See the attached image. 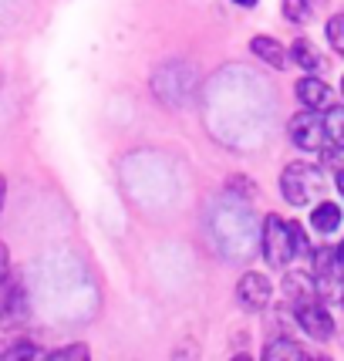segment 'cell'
<instances>
[{
    "mask_svg": "<svg viewBox=\"0 0 344 361\" xmlns=\"http://www.w3.org/2000/svg\"><path fill=\"white\" fill-rule=\"evenodd\" d=\"M260 250H264L270 267H287L294 257L307 250V240H304L297 223H287L283 216L270 213L260 226Z\"/></svg>",
    "mask_w": 344,
    "mask_h": 361,
    "instance_id": "cell-1",
    "label": "cell"
},
{
    "mask_svg": "<svg viewBox=\"0 0 344 361\" xmlns=\"http://www.w3.org/2000/svg\"><path fill=\"white\" fill-rule=\"evenodd\" d=\"M281 192L287 203L307 206L311 200H317L324 192V173L311 166V162H290L281 176Z\"/></svg>",
    "mask_w": 344,
    "mask_h": 361,
    "instance_id": "cell-2",
    "label": "cell"
},
{
    "mask_svg": "<svg viewBox=\"0 0 344 361\" xmlns=\"http://www.w3.org/2000/svg\"><path fill=\"white\" fill-rule=\"evenodd\" d=\"M311 277L317 283V298L341 300L344 287V260L334 247H317L311 253Z\"/></svg>",
    "mask_w": 344,
    "mask_h": 361,
    "instance_id": "cell-3",
    "label": "cell"
},
{
    "mask_svg": "<svg viewBox=\"0 0 344 361\" xmlns=\"http://www.w3.org/2000/svg\"><path fill=\"white\" fill-rule=\"evenodd\" d=\"M31 317V307H27V290L17 277H7L4 287H0V328L14 331L20 328L24 321Z\"/></svg>",
    "mask_w": 344,
    "mask_h": 361,
    "instance_id": "cell-4",
    "label": "cell"
},
{
    "mask_svg": "<svg viewBox=\"0 0 344 361\" xmlns=\"http://www.w3.org/2000/svg\"><path fill=\"white\" fill-rule=\"evenodd\" d=\"M287 132H290V142H294L297 149H304V152L324 149V145H321V142H324V118H317V111L314 109L297 111V115L290 118Z\"/></svg>",
    "mask_w": 344,
    "mask_h": 361,
    "instance_id": "cell-5",
    "label": "cell"
},
{
    "mask_svg": "<svg viewBox=\"0 0 344 361\" xmlns=\"http://www.w3.org/2000/svg\"><path fill=\"white\" fill-rule=\"evenodd\" d=\"M294 311H297L300 328L307 331L311 338H317V341L334 338V317L328 314V307H321L317 300H307V304H297Z\"/></svg>",
    "mask_w": 344,
    "mask_h": 361,
    "instance_id": "cell-6",
    "label": "cell"
},
{
    "mask_svg": "<svg viewBox=\"0 0 344 361\" xmlns=\"http://www.w3.org/2000/svg\"><path fill=\"white\" fill-rule=\"evenodd\" d=\"M236 300L247 307V311H264L270 304V281L264 274H243L240 283H236Z\"/></svg>",
    "mask_w": 344,
    "mask_h": 361,
    "instance_id": "cell-7",
    "label": "cell"
},
{
    "mask_svg": "<svg viewBox=\"0 0 344 361\" xmlns=\"http://www.w3.org/2000/svg\"><path fill=\"white\" fill-rule=\"evenodd\" d=\"M297 102L304 105V109H328L331 102V88L324 85L321 78H314V75H307V78L297 81Z\"/></svg>",
    "mask_w": 344,
    "mask_h": 361,
    "instance_id": "cell-8",
    "label": "cell"
},
{
    "mask_svg": "<svg viewBox=\"0 0 344 361\" xmlns=\"http://www.w3.org/2000/svg\"><path fill=\"white\" fill-rule=\"evenodd\" d=\"M283 294H287V300H294V307H297V304L317 300V283H314L311 274H287L283 277Z\"/></svg>",
    "mask_w": 344,
    "mask_h": 361,
    "instance_id": "cell-9",
    "label": "cell"
},
{
    "mask_svg": "<svg viewBox=\"0 0 344 361\" xmlns=\"http://www.w3.org/2000/svg\"><path fill=\"white\" fill-rule=\"evenodd\" d=\"M250 51L257 54V58H264L266 64L281 68V71H283V68H290V51H287V47H281L274 37H264V34H260V37H253Z\"/></svg>",
    "mask_w": 344,
    "mask_h": 361,
    "instance_id": "cell-10",
    "label": "cell"
},
{
    "mask_svg": "<svg viewBox=\"0 0 344 361\" xmlns=\"http://www.w3.org/2000/svg\"><path fill=\"white\" fill-rule=\"evenodd\" d=\"M311 226H314V230H321V233L338 230V226H341V209H338V203H317V206H314Z\"/></svg>",
    "mask_w": 344,
    "mask_h": 361,
    "instance_id": "cell-11",
    "label": "cell"
},
{
    "mask_svg": "<svg viewBox=\"0 0 344 361\" xmlns=\"http://www.w3.org/2000/svg\"><path fill=\"white\" fill-rule=\"evenodd\" d=\"M324 139L334 149H344V105H331L324 115Z\"/></svg>",
    "mask_w": 344,
    "mask_h": 361,
    "instance_id": "cell-12",
    "label": "cell"
},
{
    "mask_svg": "<svg viewBox=\"0 0 344 361\" xmlns=\"http://www.w3.org/2000/svg\"><path fill=\"white\" fill-rule=\"evenodd\" d=\"M264 358L266 361H281V358H307V348L294 345L290 338H274L270 345L264 348Z\"/></svg>",
    "mask_w": 344,
    "mask_h": 361,
    "instance_id": "cell-13",
    "label": "cell"
},
{
    "mask_svg": "<svg viewBox=\"0 0 344 361\" xmlns=\"http://www.w3.org/2000/svg\"><path fill=\"white\" fill-rule=\"evenodd\" d=\"M290 64H300L304 71H317L324 61H321V54L311 47V41L300 37V41H294V47H290Z\"/></svg>",
    "mask_w": 344,
    "mask_h": 361,
    "instance_id": "cell-14",
    "label": "cell"
},
{
    "mask_svg": "<svg viewBox=\"0 0 344 361\" xmlns=\"http://www.w3.org/2000/svg\"><path fill=\"white\" fill-rule=\"evenodd\" d=\"M47 351L34 341H11V345H0V358H44Z\"/></svg>",
    "mask_w": 344,
    "mask_h": 361,
    "instance_id": "cell-15",
    "label": "cell"
},
{
    "mask_svg": "<svg viewBox=\"0 0 344 361\" xmlns=\"http://www.w3.org/2000/svg\"><path fill=\"white\" fill-rule=\"evenodd\" d=\"M281 7L290 24H307L311 20V4L307 0H281Z\"/></svg>",
    "mask_w": 344,
    "mask_h": 361,
    "instance_id": "cell-16",
    "label": "cell"
},
{
    "mask_svg": "<svg viewBox=\"0 0 344 361\" xmlns=\"http://www.w3.org/2000/svg\"><path fill=\"white\" fill-rule=\"evenodd\" d=\"M328 41H331V47L344 58V14H334L328 20Z\"/></svg>",
    "mask_w": 344,
    "mask_h": 361,
    "instance_id": "cell-17",
    "label": "cell"
},
{
    "mask_svg": "<svg viewBox=\"0 0 344 361\" xmlns=\"http://www.w3.org/2000/svg\"><path fill=\"white\" fill-rule=\"evenodd\" d=\"M47 358H88V348H85V345H68V348L51 351Z\"/></svg>",
    "mask_w": 344,
    "mask_h": 361,
    "instance_id": "cell-18",
    "label": "cell"
},
{
    "mask_svg": "<svg viewBox=\"0 0 344 361\" xmlns=\"http://www.w3.org/2000/svg\"><path fill=\"white\" fill-rule=\"evenodd\" d=\"M7 277H11V257H7V247L0 243V287H4Z\"/></svg>",
    "mask_w": 344,
    "mask_h": 361,
    "instance_id": "cell-19",
    "label": "cell"
},
{
    "mask_svg": "<svg viewBox=\"0 0 344 361\" xmlns=\"http://www.w3.org/2000/svg\"><path fill=\"white\" fill-rule=\"evenodd\" d=\"M4 200H7V183H4V176H0V209H4Z\"/></svg>",
    "mask_w": 344,
    "mask_h": 361,
    "instance_id": "cell-20",
    "label": "cell"
},
{
    "mask_svg": "<svg viewBox=\"0 0 344 361\" xmlns=\"http://www.w3.org/2000/svg\"><path fill=\"white\" fill-rule=\"evenodd\" d=\"M338 189H341V196H344V169L338 173Z\"/></svg>",
    "mask_w": 344,
    "mask_h": 361,
    "instance_id": "cell-21",
    "label": "cell"
},
{
    "mask_svg": "<svg viewBox=\"0 0 344 361\" xmlns=\"http://www.w3.org/2000/svg\"><path fill=\"white\" fill-rule=\"evenodd\" d=\"M233 4H240V7H253L257 0H233Z\"/></svg>",
    "mask_w": 344,
    "mask_h": 361,
    "instance_id": "cell-22",
    "label": "cell"
},
{
    "mask_svg": "<svg viewBox=\"0 0 344 361\" xmlns=\"http://www.w3.org/2000/svg\"><path fill=\"white\" fill-rule=\"evenodd\" d=\"M338 253H341V260H344V243H341V247H338Z\"/></svg>",
    "mask_w": 344,
    "mask_h": 361,
    "instance_id": "cell-23",
    "label": "cell"
},
{
    "mask_svg": "<svg viewBox=\"0 0 344 361\" xmlns=\"http://www.w3.org/2000/svg\"><path fill=\"white\" fill-rule=\"evenodd\" d=\"M341 304H344V287H341Z\"/></svg>",
    "mask_w": 344,
    "mask_h": 361,
    "instance_id": "cell-24",
    "label": "cell"
},
{
    "mask_svg": "<svg viewBox=\"0 0 344 361\" xmlns=\"http://www.w3.org/2000/svg\"><path fill=\"white\" fill-rule=\"evenodd\" d=\"M341 88H344V78H341Z\"/></svg>",
    "mask_w": 344,
    "mask_h": 361,
    "instance_id": "cell-25",
    "label": "cell"
},
{
    "mask_svg": "<svg viewBox=\"0 0 344 361\" xmlns=\"http://www.w3.org/2000/svg\"><path fill=\"white\" fill-rule=\"evenodd\" d=\"M307 4H314V0H307Z\"/></svg>",
    "mask_w": 344,
    "mask_h": 361,
    "instance_id": "cell-26",
    "label": "cell"
}]
</instances>
